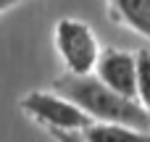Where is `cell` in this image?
Listing matches in <instances>:
<instances>
[{"mask_svg":"<svg viewBox=\"0 0 150 142\" xmlns=\"http://www.w3.org/2000/svg\"><path fill=\"white\" fill-rule=\"evenodd\" d=\"M50 134L55 142H84L82 134H76V132H50Z\"/></svg>","mask_w":150,"mask_h":142,"instance_id":"8","label":"cell"},{"mask_svg":"<svg viewBox=\"0 0 150 142\" xmlns=\"http://www.w3.org/2000/svg\"><path fill=\"white\" fill-rule=\"evenodd\" d=\"M148 113H150V105H148Z\"/></svg>","mask_w":150,"mask_h":142,"instance_id":"10","label":"cell"},{"mask_svg":"<svg viewBox=\"0 0 150 142\" xmlns=\"http://www.w3.org/2000/svg\"><path fill=\"white\" fill-rule=\"evenodd\" d=\"M95 76L113 92L140 103V97H137V53L119 50V47L100 50Z\"/></svg>","mask_w":150,"mask_h":142,"instance_id":"4","label":"cell"},{"mask_svg":"<svg viewBox=\"0 0 150 142\" xmlns=\"http://www.w3.org/2000/svg\"><path fill=\"white\" fill-rule=\"evenodd\" d=\"M84 142H150V132L121 124H90L82 132Z\"/></svg>","mask_w":150,"mask_h":142,"instance_id":"6","label":"cell"},{"mask_svg":"<svg viewBox=\"0 0 150 142\" xmlns=\"http://www.w3.org/2000/svg\"><path fill=\"white\" fill-rule=\"evenodd\" d=\"M21 111L29 119H34L37 124L47 126L50 132H76V134H82L90 124H95L79 105L61 97L58 92L34 90V92L21 97Z\"/></svg>","mask_w":150,"mask_h":142,"instance_id":"3","label":"cell"},{"mask_svg":"<svg viewBox=\"0 0 150 142\" xmlns=\"http://www.w3.org/2000/svg\"><path fill=\"white\" fill-rule=\"evenodd\" d=\"M53 90L61 97L79 105L95 124H121V126L142 129V132L150 129L148 108L137 100H129V97L113 92L95 74H87V76L63 74L53 82Z\"/></svg>","mask_w":150,"mask_h":142,"instance_id":"1","label":"cell"},{"mask_svg":"<svg viewBox=\"0 0 150 142\" xmlns=\"http://www.w3.org/2000/svg\"><path fill=\"white\" fill-rule=\"evenodd\" d=\"M137 97L148 108L150 105V50H137Z\"/></svg>","mask_w":150,"mask_h":142,"instance_id":"7","label":"cell"},{"mask_svg":"<svg viewBox=\"0 0 150 142\" xmlns=\"http://www.w3.org/2000/svg\"><path fill=\"white\" fill-rule=\"evenodd\" d=\"M55 50L61 61L66 63V74L74 76H87L95 71L98 58H100V45L92 32V26L82 18H58L53 29Z\"/></svg>","mask_w":150,"mask_h":142,"instance_id":"2","label":"cell"},{"mask_svg":"<svg viewBox=\"0 0 150 142\" xmlns=\"http://www.w3.org/2000/svg\"><path fill=\"white\" fill-rule=\"evenodd\" d=\"M111 21L150 40V0H105Z\"/></svg>","mask_w":150,"mask_h":142,"instance_id":"5","label":"cell"},{"mask_svg":"<svg viewBox=\"0 0 150 142\" xmlns=\"http://www.w3.org/2000/svg\"><path fill=\"white\" fill-rule=\"evenodd\" d=\"M21 3H26V0H0V13L8 11V8H13V5H21Z\"/></svg>","mask_w":150,"mask_h":142,"instance_id":"9","label":"cell"}]
</instances>
